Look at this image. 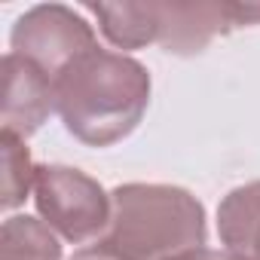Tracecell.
Segmentation results:
<instances>
[{
  "mask_svg": "<svg viewBox=\"0 0 260 260\" xmlns=\"http://www.w3.org/2000/svg\"><path fill=\"white\" fill-rule=\"evenodd\" d=\"M150 104V74L141 61L95 46L55 77V113L89 147H110L135 132Z\"/></svg>",
  "mask_w": 260,
  "mask_h": 260,
  "instance_id": "6da1fadb",
  "label": "cell"
},
{
  "mask_svg": "<svg viewBox=\"0 0 260 260\" xmlns=\"http://www.w3.org/2000/svg\"><path fill=\"white\" fill-rule=\"evenodd\" d=\"M202 202L172 184H122L110 193V223L98 242L125 260H169L205 248Z\"/></svg>",
  "mask_w": 260,
  "mask_h": 260,
  "instance_id": "7a4b0ae2",
  "label": "cell"
},
{
  "mask_svg": "<svg viewBox=\"0 0 260 260\" xmlns=\"http://www.w3.org/2000/svg\"><path fill=\"white\" fill-rule=\"evenodd\" d=\"M34 202L43 223L68 242L104 236L110 223V193H104V187L80 169L37 166Z\"/></svg>",
  "mask_w": 260,
  "mask_h": 260,
  "instance_id": "3957f363",
  "label": "cell"
},
{
  "mask_svg": "<svg viewBox=\"0 0 260 260\" xmlns=\"http://www.w3.org/2000/svg\"><path fill=\"white\" fill-rule=\"evenodd\" d=\"M10 46H13L10 49L13 55L31 61L55 83V77L68 64H74L80 55L92 52L98 40L92 25L80 13L61 4H46L19 16L10 34Z\"/></svg>",
  "mask_w": 260,
  "mask_h": 260,
  "instance_id": "277c9868",
  "label": "cell"
},
{
  "mask_svg": "<svg viewBox=\"0 0 260 260\" xmlns=\"http://www.w3.org/2000/svg\"><path fill=\"white\" fill-rule=\"evenodd\" d=\"M245 25H260V4H239V0L156 4V43L172 55H196L214 37Z\"/></svg>",
  "mask_w": 260,
  "mask_h": 260,
  "instance_id": "5b68a950",
  "label": "cell"
},
{
  "mask_svg": "<svg viewBox=\"0 0 260 260\" xmlns=\"http://www.w3.org/2000/svg\"><path fill=\"white\" fill-rule=\"evenodd\" d=\"M55 113V83L31 61L7 52L4 55V132L31 138Z\"/></svg>",
  "mask_w": 260,
  "mask_h": 260,
  "instance_id": "8992f818",
  "label": "cell"
},
{
  "mask_svg": "<svg viewBox=\"0 0 260 260\" xmlns=\"http://www.w3.org/2000/svg\"><path fill=\"white\" fill-rule=\"evenodd\" d=\"M217 233L230 254L260 260V181L236 187L217 208Z\"/></svg>",
  "mask_w": 260,
  "mask_h": 260,
  "instance_id": "52a82bcc",
  "label": "cell"
},
{
  "mask_svg": "<svg viewBox=\"0 0 260 260\" xmlns=\"http://www.w3.org/2000/svg\"><path fill=\"white\" fill-rule=\"evenodd\" d=\"M89 13L98 19L101 34L116 49H141L156 43V0L141 4H89Z\"/></svg>",
  "mask_w": 260,
  "mask_h": 260,
  "instance_id": "ba28073f",
  "label": "cell"
},
{
  "mask_svg": "<svg viewBox=\"0 0 260 260\" xmlns=\"http://www.w3.org/2000/svg\"><path fill=\"white\" fill-rule=\"evenodd\" d=\"M0 260H61V245L43 220L16 214L0 230Z\"/></svg>",
  "mask_w": 260,
  "mask_h": 260,
  "instance_id": "9c48e42d",
  "label": "cell"
},
{
  "mask_svg": "<svg viewBox=\"0 0 260 260\" xmlns=\"http://www.w3.org/2000/svg\"><path fill=\"white\" fill-rule=\"evenodd\" d=\"M0 156H4V199L0 202H4L7 211H13L34 190L37 166L31 162V153H28L25 141L10 135V132L0 135Z\"/></svg>",
  "mask_w": 260,
  "mask_h": 260,
  "instance_id": "30bf717a",
  "label": "cell"
},
{
  "mask_svg": "<svg viewBox=\"0 0 260 260\" xmlns=\"http://www.w3.org/2000/svg\"><path fill=\"white\" fill-rule=\"evenodd\" d=\"M71 260H125L119 251H113L110 245H104V242H95V245H89V248H83V251H77Z\"/></svg>",
  "mask_w": 260,
  "mask_h": 260,
  "instance_id": "8fae6325",
  "label": "cell"
},
{
  "mask_svg": "<svg viewBox=\"0 0 260 260\" xmlns=\"http://www.w3.org/2000/svg\"><path fill=\"white\" fill-rule=\"evenodd\" d=\"M169 260H242L230 251H211V248H193V251H184L178 257H169Z\"/></svg>",
  "mask_w": 260,
  "mask_h": 260,
  "instance_id": "7c38bea8",
  "label": "cell"
}]
</instances>
